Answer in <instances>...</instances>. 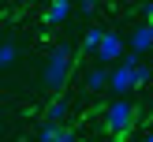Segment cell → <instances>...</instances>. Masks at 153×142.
I'll return each instance as SVG.
<instances>
[{"mask_svg":"<svg viewBox=\"0 0 153 142\" xmlns=\"http://www.w3.org/2000/svg\"><path fill=\"white\" fill-rule=\"evenodd\" d=\"M71 11H75V7L67 4V0H52V4L45 7V22H49V26H56V22H64Z\"/></svg>","mask_w":153,"mask_h":142,"instance_id":"cell-6","label":"cell"},{"mask_svg":"<svg viewBox=\"0 0 153 142\" xmlns=\"http://www.w3.org/2000/svg\"><path fill=\"white\" fill-rule=\"evenodd\" d=\"M123 56V37L120 34H105V41L97 45V67H108V64H116V60Z\"/></svg>","mask_w":153,"mask_h":142,"instance_id":"cell-4","label":"cell"},{"mask_svg":"<svg viewBox=\"0 0 153 142\" xmlns=\"http://www.w3.org/2000/svg\"><path fill=\"white\" fill-rule=\"evenodd\" d=\"M67 112H71V105H67L64 97H56V101L49 105V112H45V123H56V127H64V120H67Z\"/></svg>","mask_w":153,"mask_h":142,"instance_id":"cell-7","label":"cell"},{"mask_svg":"<svg viewBox=\"0 0 153 142\" xmlns=\"http://www.w3.org/2000/svg\"><path fill=\"white\" fill-rule=\"evenodd\" d=\"M71 49L67 45H56V49L49 52V60H45V71H41V86L49 90V94H60V90L67 86V75H71Z\"/></svg>","mask_w":153,"mask_h":142,"instance_id":"cell-1","label":"cell"},{"mask_svg":"<svg viewBox=\"0 0 153 142\" xmlns=\"http://www.w3.org/2000/svg\"><path fill=\"white\" fill-rule=\"evenodd\" d=\"M127 52H134V56H142V52H149L153 49V22H138L134 26V34L127 37Z\"/></svg>","mask_w":153,"mask_h":142,"instance_id":"cell-5","label":"cell"},{"mask_svg":"<svg viewBox=\"0 0 153 142\" xmlns=\"http://www.w3.org/2000/svg\"><path fill=\"white\" fill-rule=\"evenodd\" d=\"M149 75H153V71H149V67H146V64L138 60V67H134V86H142V82H149Z\"/></svg>","mask_w":153,"mask_h":142,"instance_id":"cell-12","label":"cell"},{"mask_svg":"<svg viewBox=\"0 0 153 142\" xmlns=\"http://www.w3.org/2000/svg\"><path fill=\"white\" fill-rule=\"evenodd\" d=\"M15 56H19V45H15L11 37H4V41H0V67H11Z\"/></svg>","mask_w":153,"mask_h":142,"instance_id":"cell-10","label":"cell"},{"mask_svg":"<svg viewBox=\"0 0 153 142\" xmlns=\"http://www.w3.org/2000/svg\"><path fill=\"white\" fill-rule=\"evenodd\" d=\"M86 86L90 90H108V67H90L86 71Z\"/></svg>","mask_w":153,"mask_h":142,"instance_id":"cell-9","label":"cell"},{"mask_svg":"<svg viewBox=\"0 0 153 142\" xmlns=\"http://www.w3.org/2000/svg\"><path fill=\"white\" fill-rule=\"evenodd\" d=\"M56 142H79V138H75V131H71V127H64V131H60V138Z\"/></svg>","mask_w":153,"mask_h":142,"instance_id":"cell-13","label":"cell"},{"mask_svg":"<svg viewBox=\"0 0 153 142\" xmlns=\"http://www.w3.org/2000/svg\"><path fill=\"white\" fill-rule=\"evenodd\" d=\"M138 11H142V15H149V19H146V22H153V4H142V7H138Z\"/></svg>","mask_w":153,"mask_h":142,"instance_id":"cell-15","label":"cell"},{"mask_svg":"<svg viewBox=\"0 0 153 142\" xmlns=\"http://www.w3.org/2000/svg\"><path fill=\"white\" fill-rule=\"evenodd\" d=\"M134 67H138V56L123 49V56H120L116 67L108 71V90H112L116 97H127V94L134 90Z\"/></svg>","mask_w":153,"mask_h":142,"instance_id":"cell-3","label":"cell"},{"mask_svg":"<svg viewBox=\"0 0 153 142\" xmlns=\"http://www.w3.org/2000/svg\"><path fill=\"white\" fill-rule=\"evenodd\" d=\"M142 142H153V131H149V135H146V138H142Z\"/></svg>","mask_w":153,"mask_h":142,"instance_id":"cell-16","label":"cell"},{"mask_svg":"<svg viewBox=\"0 0 153 142\" xmlns=\"http://www.w3.org/2000/svg\"><path fill=\"white\" fill-rule=\"evenodd\" d=\"M105 34H108L105 26H90V30H86V37H82V45H79V49H82V52H97V45L105 41Z\"/></svg>","mask_w":153,"mask_h":142,"instance_id":"cell-8","label":"cell"},{"mask_svg":"<svg viewBox=\"0 0 153 142\" xmlns=\"http://www.w3.org/2000/svg\"><path fill=\"white\" fill-rule=\"evenodd\" d=\"M60 131H64V127H56V123H41L37 127V142H56Z\"/></svg>","mask_w":153,"mask_h":142,"instance_id":"cell-11","label":"cell"},{"mask_svg":"<svg viewBox=\"0 0 153 142\" xmlns=\"http://www.w3.org/2000/svg\"><path fill=\"white\" fill-rule=\"evenodd\" d=\"M79 11H82V15H90V11H97V4H94V0H82V4H79Z\"/></svg>","mask_w":153,"mask_h":142,"instance_id":"cell-14","label":"cell"},{"mask_svg":"<svg viewBox=\"0 0 153 142\" xmlns=\"http://www.w3.org/2000/svg\"><path fill=\"white\" fill-rule=\"evenodd\" d=\"M134 120H138V109H134L127 97H116V101L105 109V131L108 135H127L134 127Z\"/></svg>","mask_w":153,"mask_h":142,"instance_id":"cell-2","label":"cell"}]
</instances>
